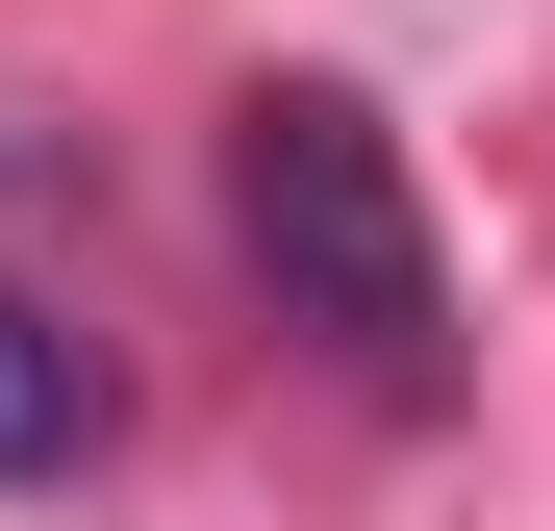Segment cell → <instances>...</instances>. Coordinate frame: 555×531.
Returning <instances> with one entry per match:
<instances>
[{"label": "cell", "mask_w": 555, "mask_h": 531, "mask_svg": "<svg viewBox=\"0 0 555 531\" xmlns=\"http://www.w3.org/2000/svg\"><path fill=\"white\" fill-rule=\"evenodd\" d=\"M228 228H253L278 329H328L379 405H454V253H429V177L353 76H253L228 102Z\"/></svg>", "instance_id": "6da1fadb"}, {"label": "cell", "mask_w": 555, "mask_h": 531, "mask_svg": "<svg viewBox=\"0 0 555 531\" xmlns=\"http://www.w3.org/2000/svg\"><path fill=\"white\" fill-rule=\"evenodd\" d=\"M76 456H102V354L0 279V481H76Z\"/></svg>", "instance_id": "7a4b0ae2"}]
</instances>
